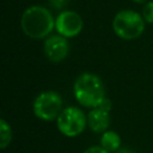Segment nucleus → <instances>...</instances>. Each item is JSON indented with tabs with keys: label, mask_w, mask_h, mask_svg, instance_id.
<instances>
[{
	"label": "nucleus",
	"mask_w": 153,
	"mask_h": 153,
	"mask_svg": "<svg viewBox=\"0 0 153 153\" xmlns=\"http://www.w3.org/2000/svg\"><path fill=\"white\" fill-rule=\"evenodd\" d=\"M56 127L63 136L75 137L86 129L87 114L80 108L73 105L66 106L56 118Z\"/></svg>",
	"instance_id": "39448f33"
},
{
	"label": "nucleus",
	"mask_w": 153,
	"mask_h": 153,
	"mask_svg": "<svg viewBox=\"0 0 153 153\" xmlns=\"http://www.w3.org/2000/svg\"><path fill=\"white\" fill-rule=\"evenodd\" d=\"M110 109L111 100L106 97L104 102L87 112V127L97 134H102L110 127Z\"/></svg>",
	"instance_id": "6e6552de"
},
{
	"label": "nucleus",
	"mask_w": 153,
	"mask_h": 153,
	"mask_svg": "<svg viewBox=\"0 0 153 153\" xmlns=\"http://www.w3.org/2000/svg\"><path fill=\"white\" fill-rule=\"evenodd\" d=\"M43 53L48 61L53 63L62 62L69 54L68 38L59 33L48 36L43 43Z\"/></svg>",
	"instance_id": "0eeeda50"
},
{
	"label": "nucleus",
	"mask_w": 153,
	"mask_h": 153,
	"mask_svg": "<svg viewBox=\"0 0 153 153\" xmlns=\"http://www.w3.org/2000/svg\"><path fill=\"white\" fill-rule=\"evenodd\" d=\"M131 1L135 2V4H143V5H145V4H146L147 1H149V0H131Z\"/></svg>",
	"instance_id": "2eb2a0df"
},
{
	"label": "nucleus",
	"mask_w": 153,
	"mask_h": 153,
	"mask_svg": "<svg viewBox=\"0 0 153 153\" xmlns=\"http://www.w3.org/2000/svg\"><path fill=\"white\" fill-rule=\"evenodd\" d=\"M12 141V128L11 124L5 120L0 118V148L5 149Z\"/></svg>",
	"instance_id": "9d476101"
},
{
	"label": "nucleus",
	"mask_w": 153,
	"mask_h": 153,
	"mask_svg": "<svg viewBox=\"0 0 153 153\" xmlns=\"http://www.w3.org/2000/svg\"><path fill=\"white\" fill-rule=\"evenodd\" d=\"M141 14H142V17L147 24H153V0L147 1L143 5Z\"/></svg>",
	"instance_id": "9b49d317"
},
{
	"label": "nucleus",
	"mask_w": 153,
	"mask_h": 153,
	"mask_svg": "<svg viewBox=\"0 0 153 153\" xmlns=\"http://www.w3.org/2000/svg\"><path fill=\"white\" fill-rule=\"evenodd\" d=\"M63 1L65 0H51V2H53V5H54V7H56V8H60V7H62L63 5Z\"/></svg>",
	"instance_id": "4468645a"
},
{
	"label": "nucleus",
	"mask_w": 153,
	"mask_h": 153,
	"mask_svg": "<svg viewBox=\"0 0 153 153\" xmlns=\"http://www.w3.org/2000/svg\"><path fill=\"white\" fill-rule=\"evenodd\" d=\"M82 153H110V152L106 151L105 148H103V147L99 145V146H91V147L86 148Z\"/></svg>",
	"instance_id": "f8f14e48"
},
{
	"label": "nucleus",
	"mask_w": 153,
	"mask_h": 153,
	"mask_svg": "<svg viewBox=\"0 0 153 153\" xmlns=\"http://www.w3.org/2000/svg\"><path fill=\"white\" fill-rule=\"evenodd\" d=\"M63 110V99L61 94L54 90H48L38 93L32 103L33 115L44 122L56 121Z\"/></svg>",
	"instance_id": "20e7f679"
},
{
	"label": "nucleus",
	"mask_w": 153,
	"mask_h": 153,
	"mask_svg": "<svg viewBox=\"0 0 153 153\" xmlns=\"http://www.w3.org/2000/svg\"><path fill=\"white\" fill-rule=\"evenodd\" d=\"M20 27L32 39L47 38L55 30V18L45 6L32 5L22 13Z\"/></svg>",
	"instance_id": "f257e3e1"
},
{
	"label": "nucleus",
	"mask_w": 153,
	"mask_h": 153,
	"mask_svg": "<svg viewBox=\"0 0 153 153\" xmlns=\"http://www.w3.org/2000/svg\"><path fill=\"white\" fill-rule=\"evenodd\" d=\"M115 153H136L134 149H131V148H129V147H120Z\"/></svg>",
	"instance_id": "ddd939ff"
},
{
	"label": "nucleus",
	"mask_w": 153,
	"mask_h": 153,
	"mask_svg": "<svg viewBox=\"0 0 153 153\" xmlns=\"http://www.w3.org/2000/svg\"><path fill=\"white\" fill-rule=\"evenodd\" d=\"M84 27V22L80 14L72 10L61 11L55 18V31L56 33L66 37H76Z\"/></svg>",
	"instance_id": "423d86ee"
},
{
	"label": "nucleus",
	"mask_w": 153,
	"mask_h": 153,
	"mask_svg": "<svg viewBox=\"0 0 153 153\" xmlns=\"http://www.w3.org/2000/svg\"><path fill=\"white\" fill-rule=\"evenodd\" d=\"M100 146L103 148H105L106 151H109L110 153H115L122 146L121 136L115 130H109L108 129L104 133H102V136H100Z\"/></svg>",
	"instance_id": "1a4fd4ad"
},
{
	"label": "nucleus",
	"mask_w": 153,
	"mask_h": 153,
	"mask_svg": "<svg viewBox=\"0 0 153 153\" xmlns=\"http://www.w3.org/2000/svg\"><path fill=\"white\" fill-rule=\"evenodd\" d=\"M146 24L141 13L134 10H121L112 19V30L117 37L131 41L143 33Z\"/></svg>",
	"instance_id": "7ed1b4c3"
},
{
	"label": "nucleus",
	"mask_w": 153,
	"mask_h": 153,
	"mask_svg": "<svg viewBox=\"0 0 153 153\" xmlns=\"http://www.w3.org/2000/svg\"><path fill=\"white\" fill-rule=\"evenodd\" d=\"M73 94L76 102L87 109L99 106L106 98L103 80L91 72H84L76 76L73 84Z\"/></svg>",
	"instance_id": "f03ea898"
}]
</instances>
